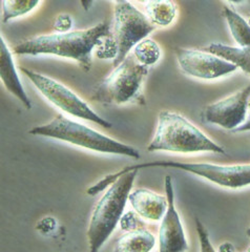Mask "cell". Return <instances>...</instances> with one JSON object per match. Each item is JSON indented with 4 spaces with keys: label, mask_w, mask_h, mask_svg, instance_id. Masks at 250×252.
<instances>
[{
    "label": "cell",
    "mask_w": 250,
    "mask_h": 252,
    "mask_svg": "<svg viewBox=\"0 0 250 252\" xmlns=\"http://www.w3.org/2000/svg\"><path fill=\"white\" fill-rule=\"evenodd\" d=\"M112 35L111 26L107 22L80 31L68 33H55L27 39L14 47L17 55H55L69 58L79 63L82 69L92 67V54Z\"/></svg>",
    "instance_id": "1"
},
{
    "label": "cell",
    "mask_w": 250,
    "mask_h": 252,
    "mask_svg": "<svg viewBox=\"0 0 250 252\" xmlns=\"http://www.w3.org/2000/svg\"><path fill=\"white\" fill-rule=\"evenodd\" d=\"M148 152L165 151L181 154L215 153L225 155L224 148L210 140L196 125L178 113L162 110Z\"/></svg>",
    "instance_id": "2"
},
{
    "label": "cell",
    "mask_w": 250,
    "mask_h": 252,
    "mask_svg": "<svg viewBox=\"0 0 250 252\" xmlns=\"http://www.w3.org/2000/svg\"><path fill=\"white\" fill-rule=\"evenodd\" d=\"M150 167H170L193 173L203 179H206L219 186L238 189L250 185V164L237 165H217L210 163H187L176 161H156L150 163L131 165L122 168L120 171L105 176L95 185L88 189V194L96 195L105 190L115 181L124 173L132 170H139Z\"/></svg>",
    "instance_id": "3"
},
{
    "label": "cell",
    "mask_w": 250,
    "mask_h": 252,
    "mask_svg": "<svg viewBox=\"0 0 250 252\" xmlns=\"http://www.w3.org/2000/svg\"><path fill=\"white\" fill-rule=\"evenodd\" d=\"M30 133L33 136L64 141L66 143L101 154L126 156L136 160L141 157L137 148L106 137L103 133L68 119L61 114H58L49 123L36 126L30 130Z\"/></svg>",
    "instance_id": "4"
},
{
    "label": "cell",
    "mask_w": 250,
    "mask_h": 252,
    "mask_svg": "<svg viewBox=\"0 0 250 252\" xmlns=\"http://www.w3.org/2000/svg\"><path fill=\"white\" fill-rule=\"evenodd\" d=\"M138 170L124 173L108 187L94 208L88 229L91 252H98L120 223Z\"/></svg>",
    "instance_id": "5"
},
{
    "label": "cell",
    "mask_w": 250,
    "mask_h": 252,
    "mask_svg": "<svg viewBox=\"0 0 250 252\" xmlns=\"http://www.w3.org/2000/svg\"><path fill=\"white\" fill-rule=\"evenodd\" d=\"M150 72L129 54L124 61L115 67L93 92L92 100L103 104H126L140 101L142 97V86Z\"/></svg>",
    "instance_id": "6"
},
{
    "label": "cell",
    "mask_w": 250,
    "mask_h": 252,
    "mask_svg": "<svg viewBox=\"0 0 250 252\" xmlns=\"http://www.w3.org/2000/svg\"><path fill=\"white\" fill-rule=\"evenodd\" d=\"M114 5L111 30L117 47V57L113 61V65L117 67L139 42L155 31L156 27L146 15L130 2L116 1Z\"/></svg>",
    "instance_id": "7"
},
{
    "label": "cell",
    "mask_w": 250,
    "mask_h": 252,
    "mask_svg": "<svg viewBox=\"0 0 250 252\" xmlns=\"http://www.w3.org/2000/svg\"><path fill=\"white\" fill-rule=\"evenodd\" d=\"M20 70L46 100L63 110L64 113L83 120L94 122L105 128H111L113 126L111 122L94 112L88 103H85L65 85L32 69L21 67Z\"/></svg>",
    "instance_id": "8"
},
{
    "label": "cell",
    "mask_w": 250,
    "mask_h": 252,
    "mask_svg": "<svg viewBox=\"0 0 250 252\" xmlns=\"http://www.w3.org/2000/svg\"><path fill=\"white\" fill-rule=\"evenodd\" d=\"M175 54L184 74L203 80L221 78L236 72L238 68L232 63L204 51L177 47Z\"/></svg>",
    "instance_id": "9"
},
{
    "label": "cell",
    "mask_w": 250,
    "mask_h": 252,
    "mask_svg": "<svg viewBox=\"0 0 250 252\" xmlns=\"http://www.w3.org/2000/svg\"><path fill=\"white\" fill-rule=\"evenodd\" d=\"M249 98L250 83L231 96L207 105L201 114L202 121L236 130L246 120Z\"/></svg>",
    "instance_id": "10"
},
{
    "label": "cell",
    "mask_w": 250,
    "mask_h": 252,
    "mask_svg": "<svg viewBox=\"0 0 250 252\" xmlns=\"http://www.w3.org/2000/svg\"><path fill=\"white\" fill-rule=\"evenodd\" d=\"M167 199V210L162 219L159 231V252H185L188 244L175 205L173 179L169 175L164 180Z\"/></svg>",
    "instance_id": "11"
},
{
    "label": "cell",
    "mask_w": 250,
    "mask_h": 252,
    "mask_svg": "<svg viewBox=\"0 0 250 252\" xmlns=\"http://www.w3.org/2000/svg\"><path fill=\"white\" fill-rule=\"evenodd\" d=\"M128 202L136 214L146 220H159L167 210L166 196L145 188H137L130 191Z\"/></svg>",
    "instance_id": "12"
},
{
    "label": "cell",
    "mask_w": 250,
    "mask_h": 252,
    "mask_svg": "<svg viewBox=\"0 0 250 252\" xmlns=\"http://www.w3.org/2000/svg\"><path fill=\"white\" fill-rule=\"evenodd\" d=\"M0 39H1V42H0V75H1V80L5 89L13 96L18 98L19 101H21V103L28 109H31L33 106L32 102H31L25 89H23L20 78L17 74L12 53L7 47L3 36L0 37Z\"/></svg>",
    "instance_id": "13"
},
{
    "label": "cell",
    "mask_w": 250,
    "mask_h": 252,
    "mask_svg": "<svg viewBox=\"0 0 250 252\" xmlns=\"http://www.w3.org/2000/svg\"><path fill=\"white\" fill-rule=\"evenodd\" d=\"M156 245L155 235L146 229L127 231L117 240L113 252H151Z\"/></svg>",
    "instance_id": "14"
},
{
    "label": "cell",
    "mask_w": 250,
    "mask_h": 252,
    "mask_svg": "<svg viewBox=\"0 0 250 252\" xmlns=\"http://www.w3.org/2000/svg\"><path fill=\"white\" fill-rule=\"evenodd\" d=\"M205 51L228 61L250 75V46L234 47L223 43H212Z\"/></svg>",
    "instance_id": "15"
},
{
    "label": "cell",
    "mask_w": 250,
    "mask_h": 252,
    "mask_svg": "<svg viewBox=\"0 0 250 252\" xmlns=\"http://www.w3.org/2000/svg\"><path fill=\"white\" fill-rule=\"evenodd\" d=\"M143 5L146 17L155 27H168L176 19L177 5L173 1H146Z\"/></svg>",
    "instance_id": "16"
},
{
    "label": "cell",
    "mask_w": 250,
    "mask_h": 252,
    "mask_svg": "<svg viewBox=\"0 0 250 252\" xmlns=\"http://www.w3.org/2000/svg\"><path fill=\"white\" fill-rule=\"evenodd\" d=\"M223 16L227 22L230 33L240 47L250 46V26L232 7L224 6Z\"/></svg>",
    "instance_id": "17"
},
{
    "label": "cell",
    "mask_w": 250,
    "mask_h": 252,
    "mask_svg": "<svg viewBox=\"0 0 250 252\" xmlns=\"http://www.w3.org/2000/svg\"><path fill=\"white\" fill-rule=\"evenodd\" d=\"M132 55L140 64L150 67L159 61L161 57V49L153 39L146 38L132 49Z\"/></svg>",
    "instance_id": "18"
},
{
    "label": "cell",
    "mask_w": 250,
    "mask_h": 252,
    "mask_svg": "<svg viewBox=\"0 0 250 252\" xmlns=\"http://www.w3.org/2000/svg\"><path fill=\"white\" fill-rule=\"evenodd\" d=\"M40 1H25V0H4L2 1V22L6 23L19 16L34 11Z\"/></svg>",
    "instance_id": "19"
},
{
    "label": "cell",
    "mask_w": 250,
    "mask_h": 252,
    "mask_svg": "<svg viewBox=\"0 0 250 252\" xmlns=\"http://www.w3.org/2000/svg\"><path fill=\"white\" fill-rule=\"evenodd\" d=\"M194 222H196V228H197V233L199 236L201 252H216L215 248L212 245V243H210L209 235L204 225L201 223V220L199 219H196Z\"/></svg>",
    "instance_id": "20"
},
{
    "label": "cell",
    "mask_w": 250,
    "mask_h": 252,
    "mask_svg": "<svg viewBox=\"0 0 250 252\" xmlns=\"http://www.w3.org/2000/svg\"><path fill=\"white\" fill-rule=\"evenodd\" d=\"M53 27L56 33H68L73 27V19L69 15L61 14L55 19Z\"/></svg>",
    "instance_id": "21"
},
{
    "label": "cell",
    "mask_w": 250,
    "mask_h": 252,
    "mask_svg": "<svg viewBox=\"0 0 250 252\" xmlns=\"http://www.w3.org/2000/svg\"><path fill=\"white\" fill-rule=\"evenodd\" d=\"M121 229L125 231H132L138 229V220L135 215V212L129 211L127 214L123 215V217L120 220Z\"/></svg>",
    "instance_id": "22"
},
{
    "label": "cell",
    "mask_w": 250,
    "mask_h": 252,
    "mask_svg": "<svg viewBox=\"0 0 250 252\" xmlns=\"http://www.w3.org/2000/svg\"><path fill=\"white\" fill-rule=\"evenodd\" d=\"M247 113H248V117L246 118L245 122L242 124L241 126H239V127L236 130H233V132H240V131H248V130H250V98L248 100Z\"/></svg>",
    "instance_id": "23"
},
{
    "label": "cell",
    "mask_w": 250,
    "mask_h": 252,
    "mask_svg": "<svg viewBox=\"0 0 250 252\" xmlns=\"http://www.w3.org/2000/svg\"><path fill=\"white\" fill-rule=\"evenodd\" d=\"M218 252H236V248L229 242H225L221 244L220 247H219Z\"/></svg>",
    "instance_id": "24"
},
{
    "label": "cell",
    "mask_w": 250,
    "mask_h": 252,
    "mask_svg": "<svg viewBox=\"0 0 250 252\" xmlns=\"http://www.w3.org/2000/svg\"><path fill=\"white\" fill-rule=\"evenodd\" d=\"M246 234H247V236H248V238L250 239V226H249V228H248V229H247V231H246Z\"/></svg>",
    "instance_id": "25"
},
{
    "label": "cell",
    "mask_w": 250,
    "mask_h": 252,
    "mask_svg": "<svg viewBox=\"0 0 250 252\" xmlns=\"http://www.w3.org/2000/svg\"><path fill=\"white\" fill-rule=\"evenodd\" d=\"M247 252H250V247L248 248V250H247Z\"/></svg>",
    "instance_id": "26"
},
{
    "label": "cell",
    "mask_w": 250,
    "mask_h": 252,
    "mask_svg": "<svg viewBox=\"0 0 250 252\" xmlns=\"http://www.w3.org/2000/svg\"><path fill=\"white\" fill-rule=\"evenodd\" d=\"M249 26H250V18H249Z\"/></svg>",
    "instance_id": "27"
}]
</instances>
